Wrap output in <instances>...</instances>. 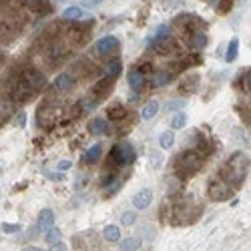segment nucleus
I'll list each match as a JSON object with an SVG mask.
<instances>
[{"mask_svg": "<svg viewBox=\"0 0 251 251\" xmlns=\"http://www.w3.org/2000/svg\"><path fill=\"white\" fill-rule=\"evenodd\" d=\"M159 145H161V149H171L173 145H175V133H173V131H165V133H161V137H159Z\"/></svg>", "mask_w": 251, "mask_h": 251, "instance_id": "obj_20", "label": "nucleus"}, {"mask_svg": "<svg viewBox=\"0 0 251 251\" xmlns=\"http://www.w3.org/2000/svg\"><path fill=\"white\" fill-rule=\"evenodd\" d=\"M102 237L107 239V241H111V243H117L119 239H121V229H119V225H107L102 229Z\"/></svg>", "mask_w": 251, "mask_h": 251, "instance_id": "obj_17", "label": "nucleus"}, {"mask_svg": "<svg viewBox=\"0 0 251 251\" xmlns=\"http://www.w3.org/2000/svg\"><path fill=\"white\" fill-rule=\"evenodd\" d=\"M102 155V145L100 143H95L93 147L87 149V153L82 155V163H87V165H95Z\"/></svg>", "mask_w": 251, "mask_h": 251, "instance_id": "obj_14", "label": "nucleus"}, {"mask_svg": "<svg viewBox=\"0 0 251 251\" xmlns=\"http://www.w3.org/2000/svg\"><path fill=\"white\" fill-rule=\"evenodd\" d=\"M111 131V121L107 117H97L89 123V133L91 135H107Z\"/></svg>", "mask_w": 251, "mask_h": 251, "instance_id": "obj_6", "label": "nucleus"}, {"mask_svg": "<svg viewBox=\"0 0 251 251\" xmlns=\"http://www.w3.org/2000/svg\"><path fill=\"white\" fill-rule=\"evenodd\" d=\"M93 6V4H102V0H85V6Z\"/></svg>", "mask_w": 251, "mask_h": 251, "instance_id": "obj_37", "label": "nucleus"}, {"mask_svg": "<svg viewBox=\"0 0 251 251\" xmlns=\"http://www.w3.org/2000/svg\"><path fill=\"white\" fill-rule=\"evenodd\" d=\"M25 125H26V113L23 111L16 115V127H25Z\"/></svg>", "mask_w": 251, "mask_h": 251, "instance_id": "obj_33", "label": "nucleus"}, {"mask_svg": "<svg viewBox=\"0 0 251 251\" xmlns=\"http://www.w3.org/2000/svg\"><path fill=\"white\" fill-rule=\"evenodd\" d=\"M97 107H99V99H82V100H80L82 113H91V111H95Z\"/></svg>", "mask_w": 251, "mask_h": 251, "instance_id": "obj_26", "label": "nucleus"}, {"mask_svg": "<svg viewBox=\"0 0 251 251\" xmlns=\"http://www.w3.org/2000/svg\"><path fill=\"white\" fill-rule=\"evenodd\" d=\"M125 115H127V111H125V107L123 104H113V107H109V111H107V119L109 121H121Z\"/></svg>", "mask_w": 251, "mask_h": 251, "instance_id": "obj_19", "label": "nucleus"}, {"mask_svg": "<svg viewBox=\"0 0 251 251\" xmlns=\"http://www.w3.org/2000/svg\"><path fill=\"white\" fill-rule=\"evenodd\" d=\"M60 237H62V233H60V229L52 225V227H49V229H47V235H45V241H47V243L50 245V243L58 241Z\"/></svg>", "mask_w": 251, "mask_h": 251, "instance_id": "obj_25", "label": "nucleus"}, {"mask_svg": "<svg viewBox=\"0 0 251 251\" xmlns=\"http://www.w3.org/2000/svg\"><path fill=\"white\" fill-rule=\"evenodd\" d=\"M32 93H34V89L25 80V82H18V85L14 87L12 97H14V100H18V102H25V100H28V99L32 97Z\"/></svg>", "mask_w": 251, "mask_h": 251, "instance_id": "obj_10", "label": "nucleus"}, {"mask_svg": "<svg viewBox=\"0 0 251 251\" xmlns=\"http://www.w3.org/2000/svg\"><path fill=\"white\" fill-rule=\"evenodd\" d=\"M50 245H52L50 249H54V251H65V249H69V247H67V243H62L60 239H58V241H54V243H50Z\"/></svg>", "mask_w": 251, "mask_h": 251, "instance_id": "obj_34", "label": "nucleus"}, {"mask_svg": "<svg viewBox=\"0 0 251 251\" xmlns=\"http://www.w3.org/2000/svg\"><path fill=\"white\" fill-rule=\"evenodd\" d=\"M247 157L243 153H235L231 159H229L221 171V177L227 181V185H233V187H241V183L245 181L247 175Z\"/></svg>", "mask_w": 251, "mask_h": 251, "instance_id": "obj_1", "label": "nucleus"}, {"mask_svg": "<svg viewBox=\"0 0 251 251\" xmlns=\"http://www.w3.org/2000/svg\"><path fill=\"white\" fill-rule=\"evenodd\" d=\"M47 177L49 179H54V181H62V175H58V173H49L47 171Z\"/></svg>", "mask_w": 251, "mask_h": 251, "instance_id": "obj_35", "label": "nucleus"}, {"mask_svg": "<svg viewBox=\"0 0 251 251\" xmlns=\"http://www.w3.org/2000/svg\"><path fill=\"white\" fill-rule=\"evenodd\" d=\"M0 229H2V233L12 235V233L20 231V225H18V223H2V225H0Z\"/></svg>", "mask_w": 251, "mask_h": 251, "instance_id": "obj_28", "label": "nucleus"}, {"mask_svg": "<svg viewBox=\"0 0 251 251\" xmlns=\"http://www.w3.org/2000/svg\"><path fill=\"white\" fill-rule=\"evenodd\" d=\"M135 221H137V215H135L133 211L123 213V217H121V223H123V225H133Z\"/></svg>", "mask_w": 251, "mask_h": 251, "instance_id": "obj_30", "label": "nucleus"}, {"mask_svg": "<svg viewBox=\"0 0 251 251\" xmlns=\"http://www.w3.org/2000/svg\"><path fill=\"white\" fill-rule=\"evenodd\" d=\"M119 49V38L109 34V36H102L100 40H97V45H95V52L97 54H111Z\"/></svg>", "mask_w": 251, "mask_h": 251, "instance_id": "obj_4", "label": "nucleus"}, {"mask_svg": "<svg viewBox=\"0 0 251 251\" xmlns=\"http://www.w3.org/2000/svg\"><path fill=\"white\" fill-rule=\"evenodd\" d=\"M127 80H129V87L133 89V91H141L143 87H145V82H147V75L145 73H141L139 69H131L129 71V75H127Z\"/></svg>", "mask_w": 251, "mask_h": 251, "instance_id": "obj_9", "label": "nucleus"}, {"mask_svg": "<svg viewBox=\"0 0 251 251\" xmlns=\"http://www.w3.org/2000/svg\"><path fill=\"white\" fill-rule=\"evenodd\" d=\"M62 18L65 20H78L82 18V8L80 6H67L62 10Z\"/></svg>", "mask_w": 251, "mask_h": 251, "instance_id": "obj_22", "label": "nucleus"}, {"mask_svg": "<svg viewBox=\"0 0 251 251\" xmlns=\"http://www.w3.org/2000/svg\"><path fill=\"white\" fill-rule=\"evenodd\" d=\"M209 197L215 199V201H225L231 197V185L227 183H211L209 187Z\"/></svg>", "mask_w": 251, "mask_h": 251, "instance_id": "obj_5", "label": "nucleus"}, {"mask_svg": "<svg viewBox=\"0 0 251 251\" xmlns=\"http://www.w3.org/2000/svg\"><path fill=\"white\" fill-rule=\"evenodd\" d=\"M201 169V159L197 153L193 151H187L185 155L179 157V163H177V171H179V177H191L195 175L197 171Z\"/></svg>", "mask_w": 251, "mask_h": 251, "instance_id": "obj_3", "label": "nucleus"}, {"mask_svg": "<svg viewBox=\"0 0 251 251\" xmlns=\"http://www.w3.org/2000/svg\"><path fill=\"white\" fill-rule=\"evenodd\" d=\"M185 127H187V115L181 111V113H177V115L171 119V129L177 131V129H185Z\"/></svg>", "mask_w": 251, "mask_h": 251, "instance_id": "obj_23", "label": "nucleus"}, {"mask_svg": "<svg viewBox=\"0 0 251 251\" xmlns=\"http://www.w3.org/2000/svg\"><path fill=\"white\" fill-rule=\"evenodd\" d=\"M117 243H119V249H123V251H133V249H139L141 239H137V237H129V239H119Z\"/></svg>", "mask_w": 251, "mask_h": 251, "instance_id": "obj_21", "label": "nucleus"}, {"mask_svg": "<svg viewBox=\"0 0 251 251\" xmlns=\"http://www.w3.org/2000/svg\"><path fill=\"white\" fill-rule=\"evenodd\" d=\"M207 2H209V6H213V8L221 6V0H207Z\"/></svg>", "mask_w": 251, "mask_h": 251, "instance_id": "obj_36", "label": "nucleus"}, {"mask_svg": "<svg viewBox=\"0 0 251 251\" xmlns=\"http://www.w3.org/2000/svg\"><path fill=\"white\" fill-rule=\"evenodd\" d=\"M36 225H38L40 231H47L49 227H52L54 225V211H52V209H43V211L38 213Z\"/></svg>", "mask_w": 251, "mask_h": 251, "instance_id": "obj_12", "label": "nucleus"}, {"mask_svg": "<svg viewBox=\"0 0 251 251\" xmlns=\"http://www.w3.org/2000/svg\"><path fill=\"white\" fill-rule=\"evenodd\" d=\"M239 56V40L231 38V43L227 45V54H225V62H233Z\"/></svg>", "mask_w": 251, "mask_h": 251, "instance_id": "obj_18", "label": "nucleus"}, {"mask_svg": "<svg viewBox=\"0 0 251 251\" xmlns=\"http://www.w3.org/2000/svg\"><path fill=\"white\" fill-rule=\"evenodd\" d=\"M121 69H123L121 60H119V58H113L111 62H107V65H104L102 75H104V78H107V80H111V82H113V80L121 75Z\"/></svg>", "mask_w": 251, "mask_h": 251, "instance_id": "obj_13", "label": "nucleus"}, {"mask_svg": "<svg viewBox=\"0 0 251 251\" xmlns=\"http://www.w3.org/2000/svg\"><path fill=\"white\" fill-rule=\"evenodd\" d=\"M71 167H73V163L65 159V161H58V165H56V169H58V171H69V169H71Z\"/></svg>", "mask_w": 251, "mask_h": 251, "instance_id": "obj_32", "label": "nucleus"}, {"mask_svg": "<svg viewBox=\"0 0 251 251\" xmlns=\"http://www.w3.org/2000/svg\"><path fill=\"white\" fill-rule=\"evenodd\" d=\"M30 6H32V10H38V12H49L50 10L49 0H32Z\"/></svg>", "mask_w": 251, "mask_h": 251, "instance_id": "obj_27", "label": "nucleus"}, {"mask_svg": "<svg viewBox=\"0 0 251 251\" xmlns=\"http://www.w3.org/2000/svg\"><path fill=\"white\" fill-rule=\"evenodd\" d=\"M207 43H209V40H207V34L201 30H195L193 34H191V38H189V45H191V49L193 50H203L205 47H207Z\"/></svg>", "mask_w": 251, "mask_h": 251, "instance_id": "obj_15", "label": "nucleus"}, {"mask_svg": "<svg viewBox=\"0 0 251 251\" xmlns=\"http://www.w3.org/2000/svg\"><path fill=\"white\" fill-rule=\"evenodd\" d=\"M185 100H173V102H169V104H167V113H173V111H179V109H185Z\"/></svg>", "mask_w": 251, "mask_h": 251, "instance_id": "obj_29", "label": "nucleus"}, {"mask_svg": "<svg viewBox=\"0 0 251 251\" xmlns=\"http://www.w3.org/2000/svg\"><path fill=\"white\" fill-rule=\"evenodd\" d=\"M135 147L129 143V141H123V143H117L115 147H113V151H111V157H109V161L111 163H115V167H127V165H131L133 161H135Z\"/></svg>", "mask_w": 251, "mask_h": 251, "instance_id": "obj_2", "label": "nucleus"}, {"mask_svg": "<svg viewBox=\"0 0 251 251\" xmlns=\"http://www.w3.org/2000/svg\"><path fill=\"white\" fill-rule=\"evenodd\" d=\"M171 80V73H167V71H161L153 76V87H165L167 82Z\"/></svg>", "mask_w": 251, "mask_h": 251, "instance_id": "obj_24", "label": "nucleus"}, {"mask_svg": "<svg viewBox=\"0 0 251 251\" xmlns=\"http://www.w3.org/2000/svg\"><path fill=\"white\" fill-rule=\"evenodd\" d=\"M25 80L28 82V85L34 89V91H38V89H43L45 85H47V76L40 73V71H36V69H30V71H26V75H25Z\"/></svg>", "mask_w": 251, "mask_h": 251, "instance_id": "obj_8", "label": "nucleus"}, {"mask_svg": "<svg viewBox=\"0 0 251 251\" xmlns=\"http://www.w3.org/2000/svg\"><path fill=\"white\" fill-rule=\"evenodd\" d=\"M159 109H161V104H159L157 100L147 102V104H145V107H143V111H141L143 121H151V119H155V115L159 113Z\"/></svg>", "mask_w": 251, "mask_h": 251, "instance_id": "obj_16", "label": "nucleus"}, {"mask_svg": "<svg viewBox=\"0 0 251 251\" xmlns=\"http://www.w3.org/2000/svg\"><path fill=\"white\" fill-rule=\"evenodd\" d=\"M131 201H133L135 209H147L151 205V201H153V191L151 189H141V191H137L133 195Z\"/></svg>", "mask_w": 251, "mask_h": 251, "instance_id": "obj_7", "label": "nucleus"}, {"mask_svg": "<svg viewBox=\"0 0 251 251\" xmlns=\"http://www.w3.org/2000/svg\"><path fill=\"white\" fill-rule=\"evenodd\" d=\"M49 56L54 60V58H58V56H62V47L60 45H56V47H52L50 50H49Z\"/></svg>", "mask_w": 251, "mask_h": 251, "instance_id": "obj_31", "label": "nucleus"}, {"mask_svg": "<svg viewBox=\"0 0 251 251\" xmlns=\"http://www.w3.org/2000/svg\"><path fill=\"white\" fill-rule=\"evenodd\" d=\"M54 91L56 93H69V91H73V87H75V78L71 76V75H58L56 78H54Z\"/></svg>", "mask_w": 251, "mask_h": 251, "instance_id": "obj_11", "label": "nucleus"}]
</instances>
